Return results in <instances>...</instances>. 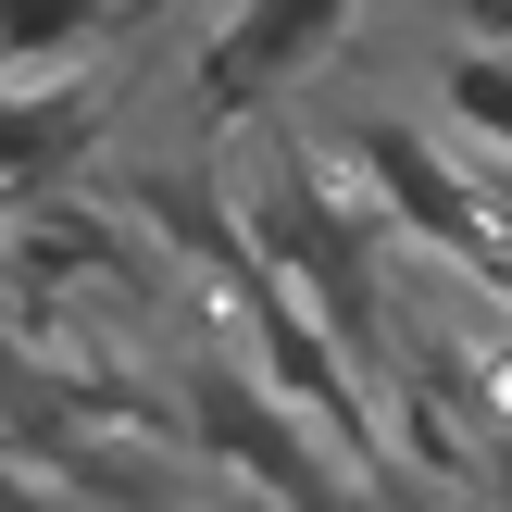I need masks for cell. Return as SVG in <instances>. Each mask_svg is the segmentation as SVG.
<instances>
[{
  "label": "cell",
  "mask_w": 512,
  "mask_h": 512,
  "mask_svg": "<svg viewBox=\"0 0 512 512\" xmlns=\"http://www.w3.org/2000/svg\"><path fill=\"white\" fill-rule=\"evenodd\" d=\"M350 150H363V188L388 200L400 238L463 250V263H500V225H488V200H475V175L450 163V150L425 138L413 113H363V125H350ZM500 275H512V263H500Z\"/></svg>",
  "instance_id": "cell-3"
},
{
  "label": "cell",
  "mask_w": 512,
  "mask_h": 512,
  "mask_svg": "<svg viewBox=\"0 0 512 512\" xmlns=\"http://www.w3.org/2000/svg\"><path fill=\"white\" fill-rule=\"evenodd\" d=\"M438 100H450V125H463L475 150H500V163H512V50H500V38L450 50V63H438Z\"/></svg>",
  "instance_id": "cell-6"
},
{
  "label": "cell",
  "mask_w": 512,
  "mask_h": 512,
  "mask_svg": "<svg viewBox=\"0 0 512 512\" xmlns=\"http://www.w3.org/2000/svg\"><path fill=\"white\" fill-rule=\"evenodd\" d=\"M88 138H100V88H88V75H50V88H13V100H0V188H25V175L75 163Z\"/></svg>",
  "instance_id": "cell-5"
},
{
  "label": "cell",
  "mask_w": 512,
  "mask_h": 512,
  "mask_svg": "<svg viewBox=\"0 0 512 512\" xmlns=\"http://www.w3.org/2000/svg\"><path fill=\"white\" fill-rule=\"evenodd\" d=\"M475 13V38H512V0H463Z\"/></svg>",
  "instance_id": "cell-8"
},
{
  "label": "cell",
  "mask_w": 512,
  "mask_h": 512,
  "mask_svg": "<svg viewBox=\"0 0 512 512\" xmlns=\"http://www.w3.org/2000/svg\"><path fill=\"white\" fill-rule=\"evenodd\" d=\"M488 225H500V263H512V188H500V200H488Z\"/></svg>",
  "instance_id": "cell-9"
},
{
  "label": "cell",
  "mask_w": 512,
  "mask_h": 512,
  "mask_svg": "<svg viewBox=\"0 0 512 512\" xmlns=\"http://www.w3.org/2000/svg\"><path fill=\"white\" fill-rule=\"evenodd\" d=\"M0 450H25V438H13V425H0Z\"/></svg>",
  "instance_id": "cell-10"
},
{
  "label": "cell",
  "mask_w": 512,
  "mask_h": 512,
  "mask_svg": "<svg viewBox=\"0 0 512 512\" xmlns=\"http://www.w3.org/2000/svg\"><path fill=\"white\" fill-rule=\"evenodd\" d=\"M338 38H350V0H225L213 50H200V113H263Z\"/></svg>",
  "instance_id": "cell-4"
},
{
  "label": "cell",
  "mask_w": 512,
  "mask_h": 512,
  "mask_svg": "<svg viewBox=\"0 0 512 512\" xmlns=\"http://www.w3.org/2000/svg\"><path fill=\"white\" fill-rule=\"evenodd\" d=\"M238 225L263 238V275L275 288H300V313L325 325V338L363 363L375 350V275H363V225L338 213V200L300 175V150H250V175H238Z\"/></svg>",
  "instance_id": "cell-1"
},
{
  "label": "cell",
  "mask_w": 512,
  "mask_h": 512,
  "mask_svg": "<svg viewBox=\"0 0 512 512\" xmlns=\"http://www.w3.org/2000/svg\"><path fill=\"white\" fill-rule=\"evenodd\" d=\"M125 0H0V50L13 63H50V50H75V38H100Z\"/></svg>",
  "instance_id": "cell-7"
},
{
  "label": "cell",
  "mask_w": 512,
  "mask_h": 512,
  "mask_svg": "<svg viewBox=\"0 0 512 512\" xmlns=\"http://www.w3.org/2000/svg\"><path fill=\"white\" fill-rule=\"evenodd\" d=\"M188 438L213 450V463H238V475H263V500L275 512H350V488H338V463H325L313 438H300V413L275 388H250L225 350H200L188 363Z\"/></svg>",
  "instance_id": "cell-2"
}]
</instances>
